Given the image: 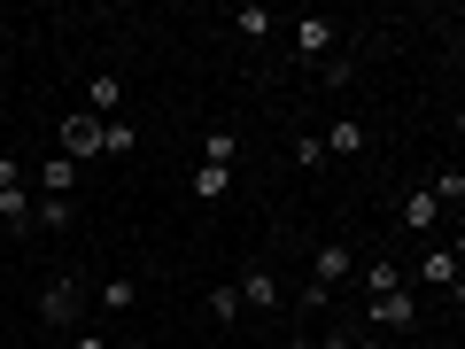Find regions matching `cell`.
<instances>
[{"mask_svg": "<svg viewBox=\"0 0 465 349\" xmlns=\"http://www.w3.org/2000/svg\"><path fill=\"white\" fill-rule=\"evenodd\" d=\"M365 326L419 334V295H411V287H388V295H372V303H365Z\"/></svg>", "mask_w": 465, "mask_h": 349, "instance_id": "obj_1", "label": "cell"}, {"mask_svg": "<svg viewBox=\"0 0 465 349\" xmlns=\"http://www.w3.org/2000/svg\"><path fill=\"white\" fill-rule=\"evenodd\" d=\"M101 125H109V116H94V109H70L63 116V155H70V164H94V155H101Z\"/></svg>", "mask_w": 465, "mask_h": 349, "instance_id": "obj_2", "label": "cell"}, {"mask_svg": "<svg viewBox=\"0 0 465 349\" xmlns=\"http://www.w3.org/2000/svg\"><path fill=\"white\" fill-rule=\"evenodd\" d=\"M0 225L16 233H32V194H24V179H16V164H8V155H0Z\"/></svg>", "mask_w": 465, "mask_h": 349, "instance_id": "obj_3", "label": "cell"}, {"mask_svg": "<svg viewBox=\"0 0 465 349\" xmlns=\"http://www.w3.org/2000/svg\"><path fill=\"white\" fill-rule=\"evenodd\" d=\"M419 280H427V287H442V295L458 303V287H465V264H458V249H427V264H419Z\"/></svg>", "mask_w": 465, "mask_h": 349, "instance_id": "obj_4", "label": "cell"}, {"mask_svg": "<svg viewBox=\"0 0 465 349\" xmlns=\"http://www.w3.org/2000/svg\"><path fill=\"white\" fill-rule=\"evenodd\" d=\"M349 272H357V256H349V241H326V249H318V264H311V280H318V287L333 295V287H341Z\"/></svg>", "mask_w": 465, "mask_h": 349, "instance_id": "obj_5", "label": "cell"}, {"mask_svg": "<svg viewBox=\"0 0 465 349\" xmlns=\"http://www.w3.org/2000/svg\"><path fill=\"white\" fill-rule=\"evenodd\" d=\"M39 318H47V326H70V318H78V287L47 280V287H39Z\"/></svg>", "mask_w": 465, "mask_h": 349, "instance_id": "obj_6", "label": "cell"}, {"mask_svg": "<svg viewBox=\"0 0 465 349\" xmlns=\"http://www.w3.org/2000/svg\"><path fill=\"white\" fill-rule=\"evenodd\" d=\"M70 186H78V164L70 155H47L39 164V202H70Z\"/></svg>", "mask_w": 465, "mask_h": 349, "instance_id": "obj_7", "label": "cell"}, {"mask_svg": "<svg viewBox=\"0 0 465 349\" xmlns=\"http://www.w3.org/2000/svg\"><path fill=\"white\" fill-rule=\"evenodd\" d=\"M202 164H210V171H232V164H241V133H232V125L202 133Z\"/></svg>", "mask_w": 465, "mask_h": 349, "instance_id": "obj_8", "label": "cell"}, {"mask_svg": "<svg viewBox=\"0 0 465 349\" xmlns=\"http://www.w3.org/2000/svg\"><path fill=\"white\" fill-rule=\"evenodd\" d=\"M396 217H403V225H411V233H434V225H442V202H434L427 186H411V194H403V210H396Z\"/></svg>", "mask_w": 465, "mask_h": 349, "instance_id": "obj_9", "label": "cell"}, {"mask_svg": "<svg viewBox=\"0 0 465 349\" xmlns=\"http://www.w3.org/2000/svg\"><path fill=\"white\" fill-rule=\"evenodd\" d=\"M326 47H333V24L326 16H302L295 24V55H302V63H326Z\"/></svg>", "mask_w": 465, "mask_h": 349, "instance_id": "obj_10", "label": "cell"}, {"mask_svg": "<svg viewBox=\"0 0 465 349\" xmlns=\"http://www.w3.org/2000/svg\"><path fill=\"white\" fill-rule=\"evenodd\" d=\"M232 287H241V311H249V303H256V311H272V303H280V280H272L264 264H256V272H241Z\"/></svg>", "mask_w": 465, "mask_h": 349, "instance_id": "obj_11", "label": "cell"}, {"mask_svg": "<svg viewBox=\"0 0 465 349\" xmlns=\"http://www.w3.org/2000/svg\"><path fill=\"white\" fill-rule=\"evenodd\" d=\"M85 109H94V116H116V109H124V78H116V70H101V78L85 85Z\"/></svg>", "mask_w": 465, "mask_h": 349, "instance_id": "obj_12", "label": "cell"}, {"mask_svg": "<svg viewBox=\"0 0 465 349\" xmlns=\"http://www.w3.org/2000/svg\"><path fill=\"white\" fill-rule=\"evenodd\" d=\"M318 148H326V155H357V148H365V116H341V125H333Z\"/></svg>", "mask_w": 465, "mask_h": 349, "instance_id": "obj_13", "label": "cell"}, {"mask_svg": "<svg viewBox=\"0 0 465 349\" xmlns=\"http://www.w3.org/2000/svg\"><path fill=\"white\" fill-rule=\"evenodd\" d=\"M133 148H140L133 116H109V125H101V155H133Z\"/></svg>", "mask_w": 465, "mask_h": 349, "instance_id": "obj_14", "label": "cell"}, {"mask_svg": "<svg viewBox=\"0 0 465 349\" xmlns=\"http://www.w3.org/2000/svg\"><path fill=\"white\" fill-rule=\"evenodd\" d=\"M194 194H202V202H225V194H232V171H210V164H194Z\"/></svg>", "mask_w": 465, "mask_h": 349, "instance_id": "obj_15", "label": "cell"}, {"mask_svg": "<svg viewBox=\"0 0 465 349\" xmlns=\"http://www.w3.org/2000/svg\"><path fill=\"white\" fill-rule=\"evenodd\" d=\"M133 303H140V280H124V272L101 287V311H133Z\"/></svg>", "mask_w": 465, "mask_h": 349, "instance_id": "obj_16", "label": "cell"}, {"mask_svg": "<svg viewBox=\"0 0 465 349\" xmlns=\"http://www.w3.org/2000/svg\"><path fill=\"white\" fill-rule=\"evenodd\" d=\"M70 217H78V202H32V225H47V233H63Z\"/></svg>", "mask_w": 465, "mask_h": 349, "instance_id": "obj_17", "label": "cell"}, {"mask_svg": "<svg viewBox=\"0 0 465 349\" xmlns=\"http://www.w3.org/2000/svg\"><path fill=\"white\" fill-rule=\"evenodd\" d=\"M232 32H241V39H272V16H264V8H232Z\"/></svg>", "mask_w": 465, "mask_h": 349, "instance_id": "obj_18", "label": "cell"}, {"mask_svg": "<svg viewBox=\"0 0 465 349\" xmlns=\"http://www.w3.org/2000/svg\"><path fill=\"white\" fill-rule=\"evenodd\" d=\"M210 318L232 326V318H241V287H210Z\"/></svg>", "mask_w": 465, "mask_h": 349, "instance_id": "obj_19", "label": "cell"}, {"mask_svg": "<svg viewBox=\"0 0 465 349\" xmlns=\"http://www.w3.org/2000/svg\"><path fill=\"white\" fill-rule=\"evenodd\" d=\"M427 194H434V202H442V210H458V202H465V171H442V179H434V186H427Z\"/></svg>", "mask_w": 465, "mask_h": 349, "instance_id": "obj_20", "label": "cell"}, {"mask_svg": "<svg viewBox=\"0 0 465 349\" xmlns=\"http://www.w3.org/2000/svg\"><path fill=\"white\" fill-rule=\"evenodd\" d=\"M365 287H372V295H388V287H403V272H396V264H388V256H381V264L365 272Z\"/></svg>", "mask_w": 465, "mask_h": 349, "instance_id": "obj_21", "label": "cell"}, {"mask_svg": "<svg viewBox=\"0 0 465 349\" xmlns=\"http://www.w3.org/2000/svg\"><path fill=\"white\" fill-rule=\"evenodd\" d=\"M295 164H302V171H318V164H326V148H318V133H302V140H295Z\"/></svg>", "mask_w": 465, "mask_h": 349, "instance_id": "obj_22", "label": "cell"}, {"mask_svg": "<svg viewBox=\"0 0 465 349\" xmlns=\"http://www.w3.org/2000/svg\"><path fill=\"white\" fill-rule=\"evenodd\" d=\"M349 349H388V342H381V334H349Z\"/></svg>", "mask_w": 465, "mask_h": 349, "instance_id": "obj_23", "label": "cell"}, {"mask_svg": "<svg viewBox=\"0 0 465 349\" xmlns=\"http://www.w3.org/2000/svg\"><path fill=\"white\" fill-rule=\"evenodd\" d=\"M70 349H109V334H78V342H70Z\"/></svg>", "mask_w": 465, "mask_h": 349, "instance_id": "obj_24", "label": "cell"}, {"mask_svg": "<svg viewBox=\"0 0 465 349\" xmlns=\"http://www.w3.org/2000/svg\"><path fill=\"white\" fill-rule=\"evenodd\" d=\"M287 349H311V334H295V342H287Z\"/></svg>", "mask_w": 465, "mask_h": 349, "instance_id": "obj_25", "label": "cell"}, {"mask_svg": "<svg viewBox=\"0 0 465 349\" xmlns=\"http://www.w3.org/2000/svg\"><path fill=\"white\" fill-rule=\"evenodd\" d=\"M109 349H148V342H109Z\"/></svg>", "mask_w": 465, "mask_h": 349, "instance_id": "obj_26", "label": "cell"}, {"mask_svg": "<svg viewBox=\"0 0 465 349\" xmlns=\"http://www.w3.org/2000/svg\"><path fill=\"white\" fill-rule=\"evenodd\" d=\"M0 47H8V24H0Z\"/></svg>", "mask_w": 465, "mask_h": 349, "instance_id": "obj_27", "label": "cell"}, {"mask_svg": "<svg viewBox=\"0 0 465 349\" xmlns=\"http://www.w3.org/2000/svg\"><path fill=\"white\" fill-rule=\"evenodd\" d=\"M403 349H419V342H403Z\"/></svg>", "mask_w": 465, "mask_h": 349, "instance_id": "obj_28", "label": "cell"}]
</instances>
